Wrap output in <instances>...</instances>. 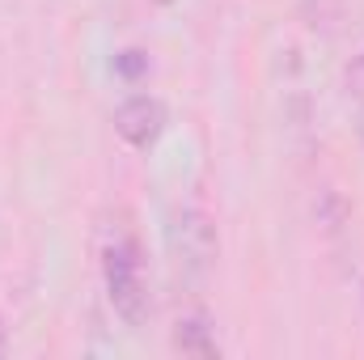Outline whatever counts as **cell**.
Listing matches in <instances>:
<instances>
[{
  "label": "cell",
  "mask_w": 364,
  "mask_h": 360,
  "mask_svg": "<svg viewBox=\"0 0 364 360\" xmlns=\"http://www.w3.org/2000/svg\"><path fill=\"white\" fill-rule=\"evenodd\" d=\"M144 64H149L144 51H123V55H119V73H123V77H140Z\"/></svg>",
  "instance_id": "5b68a950"
},
{
  "label": "cell",
  "mask_w": 364,
  "mask_h": 360,
  "mask_svg": "<svg viewBox=\"0 0 364 360\" xmlns=\"http://www.w3.org/2000/svg\"><path fill=\"white\" fill-rule=\"evenodd\" d=\"M174 348H178L182 356H195V360L220 356V348H216V339H212V327H208L203 318H178V327H174Z\"/></svg>",
  "instance_id": "277c9868"
},
{
  "label": "cell",
  "mask_w": 364,
  "mask_h": 360,
  "mask_svg": "<svg viewBox=\"0 0 364 360\" xmlns=\"http://www.w3.org/2000/svg\"><path fill=\"white\" fill-rule=\"evenodd\" d=\"M4 344H9V335H4V322H0V356H4Z\"/></svg>",
  "instance_id": "ba28073f"
},
{
  "label": "cell",
  "mask_w": 364,
  "mask_h": 360,
  "mask_svg": "<svg viewBox=\"0 0 364 360\" xmlns=\"http://www.w3.org/2000/svg\"><path fill=\"white\" fill-rule=\"evenodd\" d=\"M170 255H174V268L186 280H203L212 259H216V225L208 212L199 208H186L174 216L170 225Z\"/></svg>",
  "instance_id": "7a4b0ae2"
},
{
  "label": "cell",
  "mask_w": 364,
  "mask_h": 360,
  "mask_svg": "<svg viewBox=\"0 0 364 360\" xmlns=\"http://www.w3.org/2000/svg\"><path fill=\"white\" fill-rule=\"evenodd\" d=\"M157 4H170V0H157Z\"/></svg>",
  "instance_id": "9c48e42d"
},
{
  "label": "cell",
  "mask_w": 364,
  "mask_h": 360,
  "mask_svg": "<svg viewBox=\"0 0 364 360\" xmlns=\"http://www.w3.org/2000/svg\"><path fill=\"white\" fill-rule=\"evenodd\" d=\"M348 90L356 93V97H364V51L352 60V68H348Z\"/></svg>",
  "instance_id": "8992f818"
},
{
  "label": "cell",
  "mask_w": 364,
  "mask_h": 360,
  "mask_svg": "<svg viewBox=\"0 0 364 360\" xmlns=\"http://www.w3.org/2000/svg\"><path fill=\"white\" fill-rule=\"evenodd\" d=\"M114 132L132 144V149H153L157 140H161V132H166V106L157 102V97H149V93H136V97H127L119 110H114Z\"/></svg>",
  "instance_id": "3957f363"
},
{
  "label": "cell",
  "mask_w": 364,
  "mask_h": 360,
  "mask_svg": "<svg viewBox=\"0 0 364 360\" xmlns=\"http://www.w3.org/2000/svg\"><path fill=\"white\" fill-rule=\"evenodd\" d=\"M106 292H110V305L114 314L127 322V327H144L149 322V288H144V271H140V250L136 242H110L106 246Z\"/></svg>",
  "instance_id": "6da1fadb"
},
{
  "label": "cell",
  "mask_w": 364,
  "mask_h": 360,
  "mask_svg": "<svg viewBox=\"0 0 364 360\" xmlns=\"http://www.w3.org/2000/svg\"><path fill=\"white\" fill-rule=\"evenodd\" d=\"M331 4H335V0H331ZM309 13H314V17H326V13H331V9H326V4H322V0H309Z\"/></svg>",
  "instance_id": "52a82bcc"
}]
</instances>
